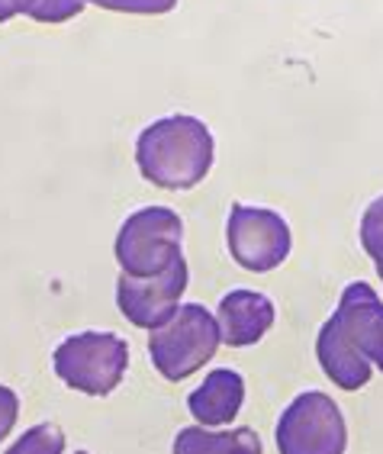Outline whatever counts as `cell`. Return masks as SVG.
Returning a JSON list of instances; mask_svg holds the SVG:
<instances>
[{
  "label": "cell",
  "instance_id": "7c38bea8",
  "mask_svg": "<svg viewBox=\"0 0 383 454\" xmlns=\"http://www.w3.org/2000/svg\"><path fill=\"white\" fill-rule=\"evenodd\" d=\"M175 454H264L262 438L248 426L213 432L203 426H187L175 435Z\"/></svg>",
  "mask_w": 383,
  "mask_h": 454
},
{
  "label": "cell",
  "instance_id": "6da1fadb",
  "mask_svg": "<svg viewBox=\"0 0 383 454\" xmlns=\"http://www.w3.org/2000/svg\"><path fill=\"white\" fill-rule=\"evenodd\" d=\"M216 142L197 116H165L139 132L136 165L142 177L165 191H191L213 168Z\"/></svg>",
  "mask_w": 383,
  "mask_h": 454
},
{
  "label": "cell",
  "instance_id": "5bb4252c",
  "mask_svg": "<svg viewBox=\"0 0 383 454\" xmlns=\"http://www.w3.org/2000/svg\"><path fill=\"white\" fill-rule=\"evenodd\" d=\"M361 245L374 258L377 274L383 280V197H377L364 210V219H361Z\"/></svg>",
  "mask_w": 383,
  "mask_h": 454
},
{
  "label": "cell",
  "instance_id": "8992f818",
  "mask_svg": "<svg viewBox=\"0 0 383 454\" xmlns=\"http://www.w3.org/2000/svg\"><path fill=\"white\" fill-rule=\"evenodd\" d=\"M226 245L232 262L242 264L245 271L268 274L287 262L293 236L280 213L236 203L226 223Z\"/></svg>",
  "mask_w": 383,
  "mask_h": 454
},
{
  "label": "cell",
  "instance_id": "d6986e66",
  "mask_svg": "<svg viewBox=\"0 0 383 454\" xmlns=\"http://www.w3.org/2000/svg\"><path fill=\"white\" fill-rule=\"evenodd\" d=\"M74 454H88V451H74Z\"/></svg>",
  "mask_w": 383,
  "mask_h": 454
},
{
  "label": "cell",
  "instance_id": "5b68a950",
  "mask_svg": "<svg viewBox=\"0 0 383 454\" xmlns=\"http://www.w3.org/2000/svg\"><path fill=\"white\" fill-rule=\"evenodd\" d=\"M274 438L280 454H345L348 426L332 396L306 390L284 410Z\"/></svg>",
  "mask_w": 383,
  "mask_h": 454
},
{
  "label": "cell",
  "instance_id": "ba28073f",
  "mask_svg": "<svg viewBox=\"0 0 383 454\" xmlns=\"http://www.w3.org/2000/svg\"><path fill=\"white\" fill-rule=\"evenodd\" d=\"M332 323L339 333L355 345V351L367 364H377L383 371V300L377 290L364 280H355L345 287Z\"/></svg>",
  "mask_w": 383,
  "mask_h": 454
},
{
  "label": "cell",
  "instance_id": "3957f363",
  "mask_svg": "<svg viewBox=\"0 0 383 454\" xmlns=\"http://www.w3.org/2000/svg\"><path fill=\"white\" fill-rule=\"evenodd\" d=\"M61 384L88 396H110L129 367V345L116 333L68 335L52 355Z\"/></svg>",
  "mask_w": 383,
  "mask_h": 454
},
{
  "label": "cell",
  "instance_id": "52a82bcc",
  "mask_svg": "<svg viewBox=\"0 0 383 454\" xmlns=\"http://www.w3.org/2000/svg\"><path fill=\"white\" fill-rule=\"evenodd\" d=\"M187 280H191V271H187L184 254L168 264L165 271H158L155 278H126V274H120V280H116V306L132 325L152 333V329L165 325L177 313L184 290H187Z\"/></svg>",
  "mask_w": 383,
  "mask_h": 454
},
{
  "label": "cell",
  "instance_id": "30bf717a",
  "mask_svg": "<svg viewBox=\"0 0 383 454\" xmlns=\"http://www.w3.org/2000/svg\"><path fill=\"white\" fill-rule=\"evenodd\" d=\"M242 403H245V377L238 371H232V367H216L187 396V410H191V416L203 428H216V426H229V422L236 419Z\"/></svg>",
  "mask_w": 383,
  "mask_h": 454
},
{
  "label": "cell",
  "instance_id": "4fadbf2b",
  "mask_svg": "<svg viewBox=\"0 0 383 454\" xmlns=\"http://www.w3.org/2000/svg\"><path fill=\"white\" fill-rule=\"evenodd\" d=\"M4 454H65V432L55 422H39L27 428Z\"/></svg>",
  "mask_w": 383,
  "mask_h": 454
},
{
  "label": "cell",
  "instance_id": "ac0fdd59",
  "mask_svg": "<svg viewBox=\"0 0 383 454\" xmlns=\"http://www.w3.org/2000/svg\"><path fill=\"white\" fill-rule=\"evenodd\" d=\"M17 13H23V0H0V23L13 20Z\"/></svg>",
  "mask_w": 383,
  "mask_h": 454
},
{
  "label": "cell",
  "instance_id": "2e32d148",
  "mask_svg": "<svg viewBox=\"0 0 383 454\" xmlns=\"http://www.w3.org/2000/svg\"><path fill=\"white\" fill-rule=\"evenodd\" d=\"M100 10H116V13H171L177 0H90Z\"/></svg>",
  "mask_w": 383,
  "mask_h": 454
},
{
  "label": "cell",
  "instance_id": "277c9868",
  "mask_svg": "<svg viewBox=\"0 0 383 454\" xmlns=\"http://www.w3.org/2000/svg\"><path fill=\"white\" fill-rule=\"evenodd\" d=\"M184 223L171 207H142L120 226L116 262L126 278H155L184 254Z\"/></svg>",
  "mask_w": 383,
  "mask_h": 454
},
{
  "label": "cell",
  "instance_id": "9a60e30c",
  "mask_svg": "<svg viewBox=\"0 0 383 454\" xmlns=\"http://www.w3.org/2000/svg\"><path fill=\"white\" fill-rule=\"evenodd\" d=\"M81 10H84V0H27L23 13L39 23H65V20L78 17Z\"/></svg>",
  "mask_w": 383,
  "mask_h": 454
},
{
  "label": "cell",
  "instance_id": "7a4b0ae2",
  "mask_svg": "<svg viewBox=\"0 0 383 454\" xmlns=\"http://www.w3.org/2000/svg\"><path fill=\"white\" fill-rule=\"evenodd\" d=\"M219 341L223 339H219L216 316L207 313L200 303H181L165 325L152 329L148 355L158 374L171 384H181L197 374L207 361L216 358Z\"/></svg>",
  "mask_w": 383,
  "mask_h": 454
},
{
  "label": "cell",
  "instance_id": "9c48e42d",
  "mask_svg": "<svg viewBox=\"0 0 383 454\" xmlns=\"http://www.w3.org/2000/svg\"><path fill=\"white\" fill-rule=\"evenodd\" d=\"M274 303L258 290H232L219 300L216 309V325L219 339L226 341L229 348H248L258 345L274 325Z\"/></svg>",
  "mask_w": 383,
  "mask_h": 454
},
{
  "label": "cell",
  "instance_id": "8fae6325",
  "mask_svg": "<svg viewBox=\"0 0 383 454\" xmlns=\"http://www.w3.org/2000/svg\"><path fill=\"white\" fill-rule=\"evenodd\" d=\"M316 358L323 364L325 377H329L335 387H341V390H351V394H355V390L371 384V364L357 355L355 345L339 333V325L332 323V319L319 329Z\"/></svg>",
  "mask_w": 383,
  "mask_h": 454
},
{
  "label": "cell",
  "instance_id": "e0dca14e",
  "mask_svg": "<svg viewBox=\"0 0 383 454\" xmlns=\"http://www.w3.org/2000/svg\"><path fill=\"white\" fill-rule=\"evenodd\" d=\"M17 416H20V396L10 390V387L0 384V442L13 432L17 426Z\"/></svg>",
  "mask_w": 383,
  "mask_h": 454
}]
</instances>
